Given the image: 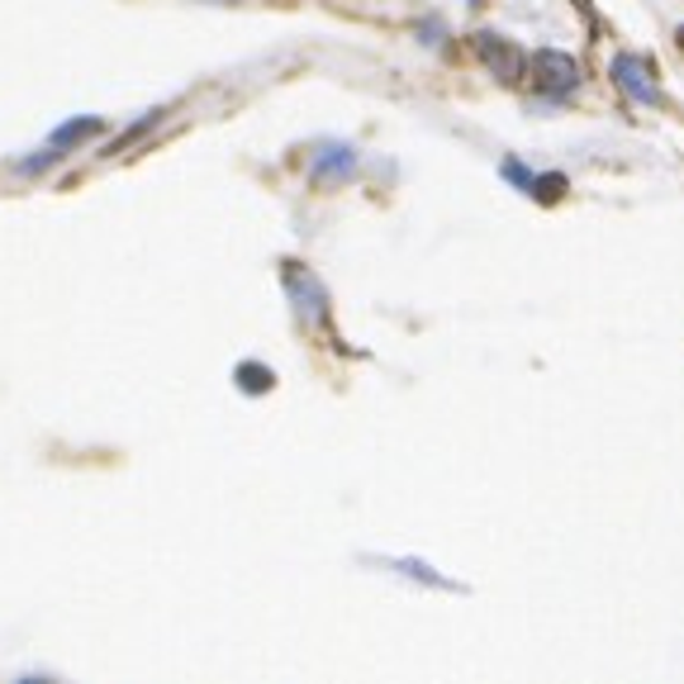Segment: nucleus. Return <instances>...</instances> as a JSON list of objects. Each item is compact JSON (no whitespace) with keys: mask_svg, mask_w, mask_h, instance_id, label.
Returning <instances> with one entry per match:
<instances>
[{"mask_svg":"<svg viewBox=\"0 0 684 684\" xmlns=\"http://www.w3.org/2000/svg\"><path fill=\"white\" fill-rule=\"evenodd\" d=\"M290 295L300 300V314H305V319H324V290H319V280H314V276H300V271H295V276H290Z\"/></svg>","mask_w":684,"mask_h":684,"instance_id":"5","label":"nucleus"},{"mask_svg":"<svg viewBox=\"0 0 684 684\" xmlns=\"http://www.w3.org/2000/svg\"><path fill=\"white\" fill-rule=\"evenodd\" d=\"M357 152L353 148H324L319 162H314V181H333V177H353Z\"/></svg>","mask_w":684,"mask_h":684,"instance_id":"4","label":"nucleus"},{"mask_svg":"<svg viewBox=\"0 0 684 684\" xmlns=\"http://www.w3.org/2000/svg\"><path fill=\"white\" fill-rule=\"evenodd\" d=\"M680 39H684V29H680Z\"/></svg>","mask_w":684,"mask_h":684,"instance_id":"8","label":"nucleus"},{"mask_svg":"<svg viewBox=\"0 0 684 684\" xmlns=\"http://www.w3.org/2000/svg\"><path fill=\"white\" fill-rule=\"evenodd\" d=\"M242 376H248V380H242V385H248V390H267V371H261V366H242Z\"/></svg>","mask_w":684,"mask_h":684,"instance_id":"7","label":"nucleus"},{"mask_svg":"<svg viewBox=\"0 0 684 684\" xmlns=\"http://www.w3.org/2000/svg\"><path fill=\"white\" fill-rule=\"evenodd\" d=\"M91 133H100V125H96V119H72V125H62L58 133H52V157H58L62 148L81 143V138H91Z\"/></svg>","mask_w":684,"mask_h":684,"instance_id":"6","label":"nucleus"},{"mask_svg":"<svg viewBox=\"0 0 684 684\" xmlns=\"http://www.w3.org/2000/svg\"><path fill=\"white\" fill-rule=\"evenodd\" d=\"M476 48H480V58H485L489 67H495V77L518 81L523 58H518V48H514V43H504L499 33H476Z\"/></svg>","mask_w":684,"mask_h":684,"instance_id":"3","label":"nucleus"},{"mask_svg":"<svg viewBox=\"0 0 684 684\" xmlns=\"http://www.w3.org/2000/svg\"><path fill=\"white\" fill-rule=\"evenodd\" d=\"M533 81H537V91H547V96H571L575 91V81H581V67H575L571 52H556V48H542L537 58H533Z\"/></svg>","mask_w":684,"mask_h":684,"instance_id":"2","label":"nucleus"},{"mask_svg":"<svg viewBox=\"0 0 684 684\" xmlns=\"http://www.w3.org/2000/svg\"><path fill=\"white\" fill-rule=\"evenodd\" d=\"M613 81H618V91L637 105H661V81H656V67L637 58V52H618L613 58Z\"/></svg>","mask_w":684,"mask_h":684,"instance_id":"1","label":"nucleus"}]
</instances>
